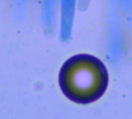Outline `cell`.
<instances>
[{"label":"cell","instance_id":"obj_1","mask_svg":"<svg viewBox=\"0 0 132 119\" xmlns=\"http://www.w3.org/2000/svg\"><path fill=\"white\" fill-rule=\"evenodd\" d=\"M58 80L66 97L77 104H87L96 101L105 93L109 76L106 67L98 58L79 54L63 64Z\"/></svg>","mask_w":132,"mask_h":119}]
</instances>
